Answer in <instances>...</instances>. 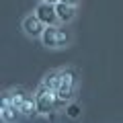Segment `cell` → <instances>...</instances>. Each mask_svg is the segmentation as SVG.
Here are the masks:
<instances>
[{
    "instance_id": "cell-1",
    "label": "cell",
    "mask_w": 123,
    "mask_h": 123,
    "mask_svg": "<svg viewBox=\"0 0 123 123\" xmlns=\"http://www.w3.org/2000/svg\"><path fill=\"white\" fill-rule=\"evenodd\" d=\"M4 92L12 98V103L17 105V109H18V113H21V115L31 117V115L37 113L35 94H31L27 88H23V86H12V88H8V90H4Z\"/></svg>"
},
{
    "instance_id": "cell-2",
    "label": "cell",
    "mask_w": 123,
    "mask_h": 123,
    "mask_svg": "<svg viewBox=\"0 0 123 123\" xmlns=\"http://www.w3.org/2000/svg\"><path fill=\"white\" fill-rule=\"evenodd\" d=\"M76 82H78V72H76L74 68H66V70H62L60 86H57V90H55V107L66 105V103L72 98L74 88H76Z\"/></svg>"
},
{
    "instance_id": "cell-3",
    "label": "cell",
    "mask_w": 123,
    "mask_h": 123,
    "mask_svg": "<svg viewBox=\"0 0 123 123\" xmlns=\"http://www.w3.org/2000/svg\"><path fill=\"white\" fill-rule=\"evenodd\" d=\"M35 101H37V113H43V115H49L55 107V90L49 88L45 82L39 84V88L35 90Z\"/></svg>"
},
{
    "instance_id": "cell-4",
    "label": "cell",
    "mask_w": 123,
    "mask_h": 123,
    "mask_svg": "<svg viewBox=\"0 0 123 123\" xmlns=\"http://www.w3.org/2000/svg\"><path fill=\"white\" fill-rule=\"evenodd\" d=\"M68 41H70V35H68L66 29H62V27L57 25H47L43 31V35H41V43L45 45V47H62V45H66Z\"/></svg>"
},
{
    "instance_id": "cell-5",
    "label": "cell",
    "mask_w": 123,
    "mask_h": 123,
    "mask_svg": "<svg viewBox=\"0 0 123 123\" xmlns=\"http://www.w3.org/2000/svg\"><path fill=\"white\" fill-rule=\"evenodd\" d=\"M21 117V113H18L17 105L12 103V98L6 94V92H2V101H0V119L4 123H10V121H17V119Z\"/></svg>"
},
{
    "instance_id": "cell-6",
    "label": "cell",
    "mask_w": 123,
    "mask_h": 123,
    "mask_svg": "<svg viewBox=\"0 0 123 123\" xmlns=\"http://www.w3.org/2000/svg\"><path fill=\"white\" fill-rule=\"evenodd\" d=\"M37 17L47 25H57L60 18H57V10H55V4L53 2H47V0H41V4L37 6Z\"/></svg>"
},
{
    "instance_id": "cell-7",
    "label": "cell",
    "mask_w": 123,
    "mask_h": 123,
    "mask_svg": "<svg viewBox=\"0 0 123 123\" xmlns=\"http://www.w3.org/2000/svg\"><path fill=\"white\" fill-rule=\"evenodd\" d=\"M23 31H25L29 37H41L45 31V23L41 21L37 14H33V17H27L25 21H23Z\"/></svg>"
},
{
    "instance_id": "cell-8",
    "label": "cell",
    "mask_w": 123,
    "mask_h": 123,
    "mask_svg": "<svg viewBox=\"0 0 123 123\" xmlns=\"http://www.w3.org/2000/svg\"><path fill=\"white\" fill-rule=\"evenodd\" d=\"M55 10H57L60 23H70L72 18H74V14H76V6L68 4V2H62V0L55 4Z\"/></svg>"
},
{
    "instance_id": "cell-9",
    "label": "cell",
    "mask_w": 123,
    "mask_h": 123,
    "mask_svg": "<svg viewBox=\"0 0 123 123\" xmlns=\"http://www.w3.org/2000/svg\"><path fill=\"white\" fill-rule=\"evenodd\" d=\"M60 76H62V70H53V72H49V74L43 78V82L47 84L49 88L57 90V86H60Z\"/></svg>"
},
{
    "instance_id": "cell-10",
    "label": "cell",
    "mask_w": 123,
    "mask_h": 123,
    "mask_svg": "<svg viewBox=\"0 0 123 123\" xmlns=\"http://www.w3.org/2000/svg\"><path fill=\"white\" fill-rule=\"evenodd\" d=\"M68 117H72V119H76V117H80V113H82V109H80V105L78 103H72V105H68Z\"/></svg>"
},
{
    "instance_id": "cell-11",
    "label": "cell",
    "mask_w": 123,
    "mask_h": 123,
    "mask_svg": "<svg viewBox=\"0 0 123 123\" xmlns=\"http://www.w3.org/2000/svg\"><path fill=\"white\" fill-rule=\"evenodd\" d=\"M62 2H68V4H72V6H78L80 0H62Z\"/></svg>"
},
{
    "instance_id": "cell-12",
    "label": "cell",
    "mask_w": 123,
    "mask_h": 123,
    "mask_svg": "<svg viewBox=\"0 0 123 123\" xmlns=\"http://www.w3.org/2000/svg\"><path fill=\"white\" fill-rule=\"evenodd\" d=\"M47 2H53V4H57V2H60V0H47Z\"/></svg>"
}]
</instances>
